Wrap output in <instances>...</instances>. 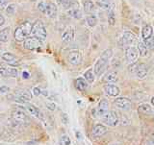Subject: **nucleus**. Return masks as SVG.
<instances>
[{
    "label": "nucleus",
    "instance_id": "f257e3e1",
    "mask_svg": "<svg viewBox=\"0 0 154 145\" xmlns=\"http://www.w3.org/2000/svg\"><path fill=\"white\" fill-rule=\"evenodd\" d=\"M112 54H113V51L111 49H107V50H105L102 53V55L97 59V61H96L94 66V71L96 76H100L106 69H107V67L109 65V60L111 59V57H112Z\"/></svg>",
    "mask_w": 154,
    "mask_h": 145
},
{
    "label": "nucleus",
    "instance_id": "f03ea898",
    "mask_svg": "<svg viewBox=\"0 0 154 145\" xmlns=\"http://www.w3.org/2000/svg\"><path fill=\"white\" fill-rule=\"evenodd\" d=\"M32 28H33L32 23L28 21L22 23L20 26L17 27L16 30H14V38H16L17 41H24L31 35Z\"/></svg>",
    "mask_w": 154,
    "mask_h": 145
},
{
    "label": "nucleus",
    "instance_id": "7ed1b4c3",
    "mask_svg": "<svg viewBox=\"0 0 154 145\" xmlns=\"http://www.w3.org/2000/svg\"><path fill=\"white\" fill-rule=\"evenodd\" d=\"M31 34H32V37L38 38V40H40L41 41H45L46 38V36H47L45 24H43L41 20H37L33 24Z\"/></svg>",
    "mask_w": 154,
    "mask_h": 145
},
{
    "label": "nucleus",
    "instance_id": "20e7f679",
    "mask_svg": "<svg viewBox=\"0 0 154 145\" xmlns=\"http://www.w3.org/2000/svg\"><path fill=\"white\" fill-rule=\"evenodd\" d=\"M11 117L14 123H17L19 125H27L29 122V118L26 113L20 109L14 110L11 113Z\"/></svg>",
    "mask_w": 154,
    "mask_h": 145
},
{
    "label": "nucleus",
    "instance_id": "39448f33",
    "mask_svg": "<svg viewBox=\"0 0 154 145\" xmlns=\"http://www.w3.org/2000/svg\"><path fill=\"white\" fill-rule=\"evenodd\" d=\"M102 120H103L104 123H106L108 126H111V127L117 126L119 121V115L117 113L115 112V110H111V112H108L105 115H103Z\"/></svg>",
    "mask_w": 154,
    "mask_h": 145
},
{
    "label": "nucleus",
    "instance_id": "423d86ee",
    "mask_svg": "<svg viewBox=\"0 0 154 145\" xmlns=\"http://www.w3.org/2000/svg\"><path fill=\"white\" fill-rule=\"evenodd\" d=\"M14 100L18 101V102H23V103H26L28 102L29 100H31L32 98V94L31 92H29L28 90L26 89H23V90H18L17 91L14 95L12 97Z\"/></svg>",
    "mask_w": 154,
    "mask_h": 145
},
{
    "label": "nucleus",
    "instance_id": "0eeeda50",
    "mask_svg": "<svg viewBox=\"0 0 154 145\" xmlns=\"http://www.w3.org/2000/svg\"><path fill=\"white\" fill-rule=\"evenodd\" d=\"M41 46H42V41L34 37H30V38L28 37L24 41V47L28 50H35L40 48Z\"/></svg>",
    "mask_w": 154,
    "mask_h": 145
},
{
    "label": "nucleus",
    "instance_id": "6e6552de",
    "mask_svg": "<svg viewBox=\"0 0 154 145\" xmlns=\"http://www.w3.org/2000/svg\"><path fill=\"white\" fill-rule=\"evenodd\" d=\"M67 61L72 65H78L82 62V54L78 50H73L69 52V56H67Z\"/></svg>",
    "mask_w": 154,
    "mask_h": 145
},
{
    "label": "nucleus",
    "instance_id": "1a4fd4ad",
    "mask_svg": "<svg viewBox=\"0 0 154 145\" xmlns=\"http://www.w3.org/2000/svg\"><path fill=\"white\" fill-rule=\"evenodd\" d=\"M115 105L117 106L118 108L122 109V110H128L131 109V100L128 99V98H125V97H118L116 98V100L114 101Z\"/></svg>",
    "mask_w": 154,
    "mask_h": 145
},
{
    "label": "nucleus",
    "instance_id": "9d476101",
    "mask_svg": "<svg viewBox=\"0 0 154 145\" xmlns=\"http://www.w3.org/2000/svg\"><path fill=\"white\" fill-rule=\"evenodd\" d=\"M18 71L17 68L8 66H1L0 67V76L2 77H17Z\"/></svg>",
    "mask_w": 154,
    "mask_h": 145
},
{
    "label": "nucleus",
    "instance_id": "9b49d317",
    "mask_svg": "<svg viewBox=\"0 0 154 145\" xmlns=\"http://www.w3.org/2000/svg\"><path fill=\"white\" fill-rule=\"evenodd\" d=\"M139 55L140 54L137 48H135L133 46H129L126 49V58L131 64H134V62L137 61Z\"/></svg>",
    "mask_w": 154,
    "mask_h": 145
},
{
    "label": "nucleus",
    "instance_id": "f8f14e48",
    "mask_svg": "<svg viewBox=\"0 0 154 145\" xmlns=\"http://www.w3.org/2000/svg\"><path fill=\"white\" fill-rule=\"evenodd\" d=\"M96 112H97V115L102 117L103 115H105L109 112V103L106 99L100 100V102L98 104V107L96 109Z\"/></svg>",
    "mask_w": 154,
    "mask_h": 145
},
{
    "label": "nucleus",
    "instance_id": "ddd939ff",
    "mask_svg": "<svg viewBox=\"0 0 154 145\" xmlns=\"http://www.w3.org/2000/svg\"><path fill=\"white\" fill-rule=\"evenodd\" d=\"M74 29L72 27H67L66 30L64 31L62 35V41L66 42V43H69V42H71L73 41L74 38Z\"/></svg>",
    "mask_w": 154,
    "mask_h": 145
},
{
    "label": "nucleus",
    "instance_id": "4468645a",
    "mask_svg": "<svg viewBox=\"0 0 154 145\" xmlns=\"http://www.w3.org/2000/svg\"><path fill=\"white\" fill-rule=\"evenodd\" d=\"M104 91L106 92V94L109 96H112V97H117V96L119 94V89L117 86L112 85V84H108L104 86Z\"/></svg>",
    "mask_w": 154,
    "mask_h": 145
},
{
    "label": "nucleus",
    "instance_id": "2eb2a0df",
    "mask_svg": "<svg viewBox=\"0 0 154 145\" xmlns=\"http://www.w3.org/2000/svg\"><path fill=\"white\" fill-rule=\"evenodd\" d=\"M136 36L134 35L133 33L131 32H125L122 36V42H123V45L125 46H130L132 45L133 43L136 41Z\"/></svg>",
    "mask_w": 154,
    "mask_h": 145
},
{
    "label": "nucleus",
    "instance_id": "dca6fc26",
    "mask_svg": "<svg viewBox=\"0 0 154 145\" xmlns=\"http://www.w3.org/2000/svg\"><path fill=\"white\" fill-rule=\"evenodd\" d=\"M147 66L144 64H140L137 65V69H136V75L139 79H143L146 78L147 75Z\"/></svg>",
    "mask_w": 154,
    "mask_h": 145
},
{
    "label": "nucleus",
    "instance_id": "f3484780",
    "mask_svg": "<svg viewBox=\"0 0 154 145\" xmlns=\"http://www.w3.org/2000/svg\"><path fill=\"white\" fill-rule=\"evenodd\" d=\"M93 134L94 137H101V136H104V134L107 133V128L104 125H101V124H96L95 126L93 128V131H91Z\"/></svg>",
    "mask_w": 154,
    "mask_h": 145
},
{
    "label": "nucleus",
    "instance_id": "a211bd4d",
    "mask_svg": "<svg viewBox=\"0 0 154 145\" xmlns=\"http://www.w3.org/2000/svg\"><path fill=\"white\" fill-rule=\"evenodd\" d=\"M25 109L27 112L30 113L31 115H34V116H36L38 118H42V113L40 112V110L38 108H36L34 105H31V104H26L25 106Z\"/></svg>",
    "mask_w": 154,
    "mask_h": 145
},
{
    "label": "nucleus",
    "instance_id": "6ab92c4d",
    "mask_svg": "<svg viewBox=\"0 0 154 145\" xmlns=\"http://www.w3.org/2000/svg\"><path fill=\"white\" fill-rule=\"evenodd\" d=\"M153 36V28L151 25L149 24H146L143 27V30H142V37L144 41L148 40Z\"/></svg>",
    "mask_w": 154,
    "mask_h": 145
},
{
    "label": "nucleus",
    "instance_id": "aec40b11",
    "mask_svg": "<svg viewBox=\"0 0 154 145\" xmlns=\"http://www.w3.org/2000/svg\"><path fill=\"white\" fill-rule=\"evenodd\" d=\"M47 17H49L51 18H54L57 16V7L54 3H47L46 4V13Z\"/></svg>",
    "mask_w": 154,
    "mask_h": 145
},
{
    "label": "nucleus",
    "instance_id": "412c9836",
    "mask_svg": "<svg viewBox=\"0 0 154 145\" xmlns=\"http://www.w3.org/2000/svg\"><path fill=\"white\" fill-rule=\"evenodd\" d=\"M2 59L10 65H17V58L10 52H5L2 54Z\"/></svg>",
    "mask_w": 154,
    "mask_h": 145
},
{
    "label": "nucleus",
    "instance_id": "4be33fe9",
    "mask_svg": "<svg viewBox=\"0 0 154 145\" xmlns=\"http://www.w3.org/2000/svg\"><path fill=\"white\" fill-rule=\"evenodd\" d=\"M74 85H75V88L80 91H85L88 89V82L86 81V79H83V78L76 79Z\"/></svg>",
    "mask_w": 154,
    "mask_h": 145
},
{
    "label": "nucleus",
    "instance_id": "5701e85b",
    "mask_svg": "<svg viewBox=\"0 0 154 145\" xmlns=\"http://www.w3.org/2000/svg\"><path fill=\"white\" fill-rule=\"evenodd\" d=\"M138 110L140 113H143L144 115H150L153 113L151 106L148 104H141L139 106Z\"/></svg>",
    "mask_w": 154,
    "mask_h": 145
},
{
    "label": "nucleus",
    "instance_id": "b1692460",
    "mask_svg": "<svg viewBox=\"0 0 154 145\" xmlns=\"http://www.w3.org/2000/svg\"><path fill=\"white\" fill-rule=\"evenodd\" d=\"M96 10V4H94V2H93L91 0H86L84 2V11L86 13H94Z\"/></svg>",
    "mask_w": 154,
    "mask_h": 145
},
{
    "label": "nucleus",
    "instance_id": "393cba45",
    "mask_svg": "<svg viewBox=\"0 0 154 145\" xmlns=\"http://www.w3.org/2000/svg\"><path fill=\"white\" fill-rule=\"evenodd\" d=\"M137 49H138V51H139V54L141 55V56H143V57L146 56L147 51H148V48H147L146 44L144 42H143V41L138 42Z\"/></svg>",
    "mask_w": 154,
    "mask_h": 145
},
{
    "label": "nucleus",
    "instance_id": "a878e982",
    "mask_svg": "<svg viewBox=\"0 0 154 145\" xmlns=\"http://www.w3.org/2000/svg\"><path fill=\"white\" fill-rule=\"evenodd\" d=\"M9 35H10V28L9 27L2 29V30L0 31V41L7 42L9 40Z\"/></svg>",
    "mask_w": 154,
    "mask_h": 145
},
{
    "label": "nucleus",
    "instance_id": "bb28decb",
    "mask_svg": "<svg viewBox=\"0 0 154 145\" xmlns=\"http://www.w3.org/2000/svg\"><path fill=\"white\" fill-rule=\"evenodd\" d=\"M117 80H118V74L116 73V72H114V71L109 72V73L104 77V81L107 82V83H109V84L115 83Z\"/></svg>",
    "mask_w": 154,
    "mask_h": 145
},
{
    "label": "nucleus",
    "instance_id": "cd10ccee",
    "mask_svg": "<svg viewBox=\"0 0 154 145\" xmlns=\"http://www.w3.org/2000/svg\"><path fill=\"white\" fill-rule=\"evenodd\" d=\"M86 21H87V23H88V25L90 27H94V26L97 25L98 19L95 16H94V14H90V16H87Z\"/></svg>",
    "mask_w": 154,
    "mask_h": 145
},
{
    "label": "nucleus",
    "instance_id": "c85d7f7f",
    "mask_svg": "<svg viewBox=\"0 0 154 145\" xmlns=\"http://www.w3.org/2000/svg\"><path fill=\"white\" fill-rule=\"evenodd\" d=\"M96 6H98L100 9L107 10V9H110L111 2H110V0H97V1H96Z\"/></svg>",
    "mask_w": 154,
    "mask_h": 145
},
{
    "label": "nucleus",
    "instance_id": "c756f323",
    "mask_svg": "<svg viewBox=\"0 0 154 145\" xmlns=\"http://www.w3.org/2000/svg\"><path fill=\"white\" fill-rule=\"evenodd\" d=\"M67 13L70 17L76 19H80L82 17V13L79 9H71V10H67Z\"/></svg>",
    "mask_w": 154,
    "mask_h": 145
},
{
    "label": "nucleus",
    "instance_id": "7c9ffc66",
    "mask_svg": "<svg viewBox=\"0 0 154 145\" xmlns=\"http://www.w3.org/2000/svg\"><path fill=\"white\" fill-rule=\"evenodd\" d=\"M84 77L88 83H94V69H89L88 71H86L84 73Z\"/></svg>",
    "mask_w": 154,
    "mask_h": 145
},
{
    "label": "nucleus",
    "instance_id": "2f4dec72",
    "mask_svg": "<svg viewBox=\"0 0 154 145\" xmlns=\"http://www.w3.org/2000/svg\"><path fill=\"white\" fill-rule=\"evenodd\" d=\"M146 42V44L147 46V48L149 50H151V51H154V36H152L150 38H148V40L146 41H144Z\"/></svg>",
    "mask_w": 154,
    "mask_h": 145
},
{
    "label": "nucleus",
    "instance_id": "473e14b6",
    "mask_svg": "<svg viewBox=\"0 0 154 145\" xmlns=\"http://www.w3.org/2000/svg\"><path fill=\"white\" fill-rule=\"evenodd\" d=\"M60 145H70V139L67 136H63L60 138Z\"/></svg>",
    "mask_w": 154,
    "mask_h": 145
},
{
    "label": "nucleus",
    "instance_id": "72a5a7b5",
    "mask_svg": "<svg viewBox=\"0 0 154 145\" xmlns=\"http://www.w3.org/2000/svg\"><path fill=\"white\" fill-rule=\"evenodd\" d=\"M5 10H6V13L8 14H13L14 13V10H16V6H14V4H10Z\"/></svg>",
    "mask_w": 154,
    "mask_h": 145
},
{
    "label": "nucleus",
    "instance_id": "f704fd0d",
    "mask_svg": "<svg viewBox=\"0 0 154 145\" xmlns=\"http://www.w3.org/2000/svg\"><path fill=\"white\" fill-rule=\"evenodd\" d=\"M46 4L47 3L41 2V3H38V9L40 10L42 13H43V14L46 13Z\"/></svg>",
    "mask_w": 154,
    "mask_h": 145
},
{
    "label": "nucleus",
    "instance_id": "c9c22d12",
    "mask_svg": "<svg viewBox=\"0 0 154 145\" xmlns=\"http://www.w3.org/2000/svg\"><path fill=\"white\" fill-rule=\"evenodd\" d=\"M108 20H109V24H111V25H114V24H115V16H114V13L113 12H111L109 14Z\"/></svg>",
    "mask_w": 154,
    "mask_h": 145
},
{
    "label": "nucleus",
    "instance_id": "e433bc0d",
    "mask_svg": "<svg viewBox=\"0 0 154 145\" xmlns=\"http://www.w3.org/2000/svg\"><path fill=\"white\" fill-rule=\"evenodd\" d=\"M7 7V0H0V11L5 10Z\"/></svg>",
    "mask_w": 154,
    "mask_h": 145
},
{
    "label": "nucleus",
    "instance_id": "4c0bfd02",
    "mask_svg": "<svg viewBox=\"0 0 154 145\" xmlns=\"http://www.w3.org/2000/svg\"><path fill=\"white\" fill-rule=\"evenodd\" d=\"M46 107L50 110H56V105L54 103H46Z\"/></svg>",
    "mask_w": 154,
    "mask_h": 145
},
{
    "label": "nucleus",
    "instance_id": "58836bf2",
    "mask_svg": "<svg viewBox=\"0 0 154 145\" xmlns=\"http://www.w3.org/2000/svg\"><path fill=\"white\" fill-rule=\"evenodd\" d=\"M61 118H62V121L64 122L65 124H67V123H69V117H67L66 113H62Z\"/></svg>",
    "mask_w": 154,
    "mask_h": 145
},
{
    "label": "nucleus",
    "instance_id": "ea45409f",
    "mask_svg": "<svg viewBox=\"0 0 154 145\" xmlns=\"http://www.w3.org/2000/svg\"><path fill=\"white\" fill-rule=\"evenodd\" d=\"M33 94H34V95H36V96L41 95V94H42V90H41V89H38V88H34V89H33Z\"/></svg>",
    "mask_w": 154,
    "mask_h": 145
},
{
    "label": "nucleus",
    "instance_id": "a19ab883",
    "mask_svg": "<svg viewBox=\"0 0 154 145\" xmlns=\"http://www.w3.org/2000/svg\"><path fill=\"white\" fill-rule=\"evenodd\" d=\"M10 91V89L9 88H7V86H1L0 88V93H7V92H9Z\"/></svg>",
    "mask_w": 154,
    "mask_h": 145
},
{
    "label": "nucleus",
    "instance_id": "79ce46f5",
    "mask_svg": "<svg viewBox=\"0 0 154 145\" xmlns=\"http://www.w3.org/2000/svg\"><path fill=\"white\" fill-rule=\"evenodd\" d=\"M4 23H5V18H4L3 16H1V14H0V26H2Z\"/></svg>",
    "mask_w": 154,
    "mask_h": 145
},
{
    "label": "nucleus",
    "instance_id": "37998d69",
    "mask_svg": "<svg viewBox=\"0 0 154 145\" xmlns=\"http://www.w3.org/2000/svg\"><path fill=\"white\" fill-rule=\"evenodd\" d=\"M22 78L23 79H28L29 78V73H28V72H25V71L23 72V73H22Z\"/></svg>",
    "mask_w": 154,
    "mask_h": 145
},
{
    "label": "nucleus",
    "instance_id": "c03bdc74",
    "mask_svg": "<svg viewBox=\"0 0 154 145\" xmlns=\"http://www.w3.org/2000/svg\"><path fill=\"white\" fill-rule=\"evenodd\" d=\"M76 137L78 138V139H82V138H83V137H82V134L79 132H76Z\"/></svg>",
    "mask_w": 154,
    "mask_h": 145
},
{
    "label": "nucleus",
    "instance_id": "a18cd8bd",
    "mask_svg": "<svg viewBox=\"0 0 154 145\" xmlns=\"http://www.w3.org/2000/svg\"><path fill=\"white\" fill-rule=\"evenodd\" d=\"M149 139H150V140L154 143V132L151 134V137H150V138H149Z\"/></svg>",
    "mask_w": 154,
    "mask_h": 145
},
{
    "label": "nucleus",
    "instance_id": "49530a36",
    "mask_svg": "<svg viewBox=\"0 0 154 145\" xmlns=\"http://www.w3.org/2000/svg\"><path fill=\"white\" fill-rule=\"evenodd\" d=\"M151 104L154 106V96H152V98H151Z\"/></svg>",
    "mask_w": 154,
    "mask_h": 145
},
{
    "label": "nucleus",
    "instance_id": "de8ad7c7",
    "mask_svg": "<svg viewBox=\"0 0 154 145\" xmlns=\"http://www.w3.org/2000/svg\"><path fill=\"white\" fill-rule=\"evenodd\" d=\"M111 145H119V144H117V143H114V144H111Z\"/></svg>",
    "mask_w": 154,
    "mask_h": 145
},
{
    "label": "nucleus",
    "instance_id": "09e8293b",
    "mask_svg": "<svg viewBox=\"0 0 154 145\" xmlns=\"http://www.w3.org/2000/svg\"><path fill=\"white\" fill-rule=\"evenodd\" d=\"M153 117H154V110H153Z\"/></svg>",
    "mask_w": 154,
    "mask_h": 145
}]
</instances>
